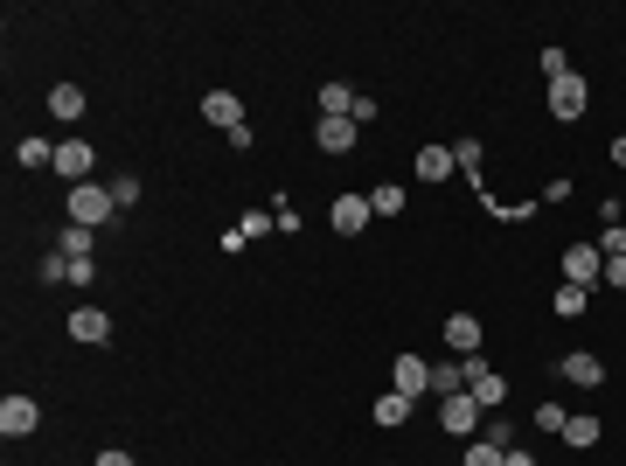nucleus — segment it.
<instances>
[{"label": "nucleus", "mask_w": 626, "mask_h": 466, "mask_svg": "<svg viewBox=\"0 0 626 466\" xmlns=\"http://www.w3.org/2000/svg\"><path fill=\"white\" fill-rule=\"evenodd\" d=\"M112 216H119L112 188H91V181H84V188H70V223H84V230H105Z\"/></svg>", "instance_id": "nucleus-1"}, {"label": "nucleus", "mask_w": 626, "mask_h": 466, "mask_svg": "<svg viewBox=\"0 0 626 466\" xmlns=\"http://www.w3.org/2000/svg\"><path fill=\"white\" fill-rule=\"evenodd\" d=\"M460 369H467V390H473L480 411H501V404H508V383L487 369V355H460Z\"/></svg>", "instance_id": "nucleus-2"}, {"label": "nucleus", "mask_w": 626, "mask_h": 466, "mask_svg": "<svg viewBox=\"0 0 626 466\" xmlns=\"http://www.w3.org/2000/svg\"><path fill=\"white\" fill-rule=\"evenodd\" d=\"M599 279H606V251L599 244H564V286H585L592 293Z\"/></svg>", "instance_id": "nucleus-3"}, {"label": "nucleus", "mask_w": 626, "mask_h": 466, "mask_svg": "<svg viewBox=\"0 0 626 466\" xmlns=\"http://www.w3.org/2000/svg\"><path fill=\"white\" fill-rule=\"evenodd\" d=\"M585 105H592V91H585V77H578V70L550 84V119H564V126H578V119H585Z\"/></svg>", "instance_id": "nucleus-4"}, {"label": "nucleus", "mask_w": 626, "mask_h": 466, "mask_svg": "<svg viewBox=\"0 0 626 466\" xmlns=\"http://www.w3.org/2000/svg\"><path fill=\"white\" fill-rule=\"evenodd\" d=\"M390 390L411 397V404L432 397V362H425V355H397V362H390Z\"/></svg>", "instance_id": "nucleus-5"}, {"label": "nucleus", "mask_w": 626, "mask_h": 466, "mask_svg": "<svg viewBox=\"0 0 626 466\" xmlns=\"http://www.w3.org/2000/svg\"><path fill=\"white\" fill-rule=\"evenodd\" d=\"M480 404H473V390H460V397H439V425H446V439H473L480 432Z\"/></svg>", "instance_id": "nucleus-6"}, {"label": "nucleus", "mask_w": 626, "mask_h": 466, "mask_svg": "<svg viewBox=\"0 0 626 466\" xmlns=\"http://www.w3.org/2000/svg\"><path fill=\"white\" fill-rule=\"evenodd\" d=\"M35 425H42V404H35V397H21V390L0 397V439H28Z\"/></svg>", "instance_id": "nucleus-7"}, {"label": "nucleus", "mask_w": 626, "mask_h": 466, "mask_svg": "<svg viewBox=\"0 0 626 466\" xmlns=\"http://www.w3.org/2000/svg\"><path fill=\"white\" fill-rule=\"evenodd\" d=\"M202 119H209L216 133H237V126H244V98H237V91H202Z\"/></svg>", "instance_id": "nucleus-8"}, {"label": "nucleus", "mask_w": 626, "mask_h": 466, "mask_svg": "<svg viewBox=\"0 0 626 466\" xmlns=\"http://www.w3.org/2000/svg\"><path fill=\"white\" fill-rule=\"evenodd\" d=\"M369 216H376V209H369V195H341V202L327 209L334 237H362V230H369Z\"/></svg>", "instance_id": "nucleus-9"}, {"label": "nucleus", "mask_w": 626, "mask_h": 466, "mask_svg": "<svg viewBox=\"0 0 626 466\" xmlns=\"http://www.w3.org/2000/svg\"><path fill=\"white\" fill-rule=\"evenodd\" d=\"M70 341H84V348L112 341V313L105 307H70Z\"/></svg>", "instance_id": "nucleus-10"}, {"label": "nucleus", "mask_w": 626, "mask_h": 466, "mask_svg": "<svg viewBox=\"0 0 626 466\" xmlns=\"http://www.w3.org/2000/svg\"><path fill=\"white\" fill-rule=\"evenodd\" d=\"M91 147H84V140H63V147H56V174H63V181H70V188H84V181H91Z\"/></svg>", "instance_id": "nucleus-11"}, {"label": "nucleus", "mask_w": 626, "mask_h": 466, "mask_svg": "<svg viewBox=\"0 0 626 466\" xmlns=\"http://www.w3.org/2000/svg\"><path fill=\"white\" fill-rule=\"evenodd\" d=\"M355 140H362L355 119H320V126H313V147H320V154H355Z\"/></svg>", "instance_id": "nucleus-12"}, {"label": "nucleus", "mask_w": 626, "mask_h": 466, "mask_svg": "<svg viewBox=\"0 0 626 466\" xmlns=\"http://www.w3.org/2000/svg\"><path fill=\"white\" fill-rule=\"evenodd\" d=\"M480 341H487V327H480L473 313H453V320H446V348H453V355H480Z\"/></svg>", "instance_id": "nucleus-13"}, {"label": "nucleus", "mask_w": 626, "mask_h": 466, "mask_svg": "<svg viewBox=\"0 0 626 466\" xmlns=\"http://www.w3.org/2000/svg\"><path fill=\"white\" fill-rule=\"evenodd\" d=\"M355 98H362V91H348L341 77H327V84H320V119H355Z\"/></svg>", "instance_id": "nucleus-14"}, {"label": "nucleus", "mask_w": 626, "mask_h": 466, "mask_svg": "<svg viewBox=\"0 0 626 466\" xmlns=\"http://www.w3.org/2000/svg\"><path fill=\"white\" fill-rule=\"evenodd\" d=\"M49 119L77 126V119H84V84H56V91H49Z\"/></svg>", "instance_id": "nucleus-15"}, {"label": "nucleus", "mask_w": 626, "mask_h": 466, "mask_svg": "<svg viewBox=\"0 0 626 466\" xmlns=\"http://www.w3.org/2000/svg\"><path fill=\"white\" fill-rule=\"evenodd\" d=\"M557 369H564L578 390H599V383H606V362H599V355H564Z\"/></svg>", "instance_id": "nucleus-16"}, {"label": "nucleus", "mask_w": 626, "mask_h": 466, "mask_svg": "<svg viewBox=\"0 0 626 466\" xmlns=\"http://www.w3.org/2000/svg\"><path fill=\"white\" fill-rule=\"evenodd\" d=\"M599 432H606V425H599V418H592V411H571V418H564V432H557V439H564V446H578V453H585V446H599Z\"/></svg>", "instance_id": "nucleus-17"}, {"label": "nucleus", "mask_w": 626, "mask_h": 466, "mask_svg": "<svg viewBox=\"0 0 626 466\" xmlns=\"http://www.w3.org/2000/svg\"><path fill=\"white\" fill-rule=\"evenodd\" d=\"M453 147H418V181H453Z\"/></svg>", "instance_id": "nucleus-18"}, {"label": "nucleus", "mask_w": 626, "mask_h": 466, "mask_svg": "<svg viewBox=\"0 0 626 466\" xmlns=\"http://www.w3.org/2000/svg\"><path fill=\"white\" fill-rule=\"evenodd\" d=\"M467 390V369H460V355L453 362H432V397H460Z\"/></svg>", "instance_id": "nucleus-19"}, {"label": "nucleus", "mask_w": 626, "mask_h": 466, "mask_svg": "<svg viewBox=\"0 0 626 466\" xmlns=\"http://www.w3.org/2000/svg\"><path fill=\"white\" fill-rule=\"evenodd\" d=\"M585 307H592V293H585V286H557V300H550V313H557V320H578Z\"/></svg>", "instance_id": "nucleus-20"}, {"label": "nucleus", "mask_w": 626, "mask_h": 466, "mask_svg": "<svg viewBox=\"0 0 626 466\" xmlns=\"http://www.w3.org/2000/svg\"><path fill=\"white\" fill-rule=\"evenodd\" d=\"M14 160H21L28 174H42V167H56V147H49V140H21V147H14Z\"/></svg>", "instance_id": "nucleus-21"}, {"label": "nucleus", "mask_w": 626, "mask_h": 466, "mask_svg": "<svg viewBox=\"0 0 626 466\" xmlns=\"http://www.w3.org/2000/svg\"><path fill=\"white\" fill-rule=\"evenodd\" d=\"M369 209H376V216H404V188H397V181H376V188H369Z\"/></svg>", "instance_id": "nucleus-22"}, {"label": "nucleus", "mask_w": 626, "mask_h": 466, "mask_svg": "<svg viewBox=\"0 0 626 466\" xmlns=\"http://www.w3.org/2000/svg\"><path fill=\"white\" fill-rule=\"evenodd\" d=\"M411 411H418V404H411V397H397V390H390V397H376V425H390V432H397Z\"/></svg>", "instance_id": "nucleus-23"}, {"label": "nucleus", "mask_w": 626, "mask_h": 466, "mask_svg": "<svg viewBox=\"0 0 626 466\" xmlns=\"http://www.w3.org/2000/svg\"><path fill=\"white\" fill-rule=\"evenodd\" d=\"M460 466H508V446H487V439H467V460Z\"/></svg>", "instance_id": "nucleus-24"}, {"label": "nucleus", "mask_w": 626, "mask_h": 466, "mask_svg": "<svg viewBox=\"0 0 626 466\" xmlns=\"http://www.w3.org/2000/svg\"><path fill=\"white\" fill-rule=\"evenodd\" d=\"M91 244H98V230H84V223L63 230V258H91Z\"/></svg>", "instance_id": "nucleus-25"}, {"label": "nucleus", "mask_w": 626, "mask_h": 466, "mask_svg": "<svg viewBox=\"0 0 626 466\" xmlns=\"http://www.w3.org/2000/svg\"><path fill=\"white\" fill-rule=\"evenodd\" d=\"M480 160H487V147H480V140H460V147H453V167H460V174H473V181H480Z\"/></svg>", "instance_id": "nucleus-26"}, {"label": "nucleus", "mask_w": 626, "mask_h": 466, "mask_svg": "<svg viewBox=\"0 0 626 466\" xmlns=\"http://www.w3.org/2000/svg\"><path fill=\"white\" fill-rule=\"evenodd\" d=\"M237 230H244V244H251V237H265V230H272V209H244V223H237Z\"/></svg>", "instance_id": "nucleus-27"}, {"label": "nucleus", "mask_w": 626, "mask_h": 466, "mask_svg": "<svg viewBox=\"0 0 626 466\" xmlns=\"http://www.w3.org/2000/svg\"><path fill=\"white\" fill-rule=\"evenodd\" d=\"M543 77H550V84L571 77V56H564V49H543Z\"/></svg>", "instance_id": "nucleus-28"}, {"label": "nucleus", "mask_w": 626, "mask_h": 466, "mask_svg": "<svg viewBox=\"0 0 626 466\" xmlns=\"http://www.w3.org/2000/svg\"><path fill=\"white\" fill-rule=\"evenodd\" d=\"M112 202H119V216H126V209L140 202V181H133V174H126V181H112Z\"/></svg>", "instance_id": "nucleus-29"}, {"label": "nucleus", "mask_w": 626, "mask_h": 466, "mask_svg": "<svg viewBox=\"0 0 626 466\" xmlns=\"http://www.w3.org/2000/svg\"><path fill=\"white\" fill-rule=\"evenodd\" d=\"M564 418H571L564 404H536V425H543V432H564Z\"/></svg>", "instance_id": "nucleus-30"}, {"label": "nucleus", "mask_w": 626, "mask_h": 466, "mask_svg": "<svg viewBox=\"0 0 626 466\" xmlns=\"http://www.w3.org/2000/svg\"><path fill=\"white\" fill-rule=\"evenodd\" d=\"M599 286H613V293H626V251H620V258H606V279H599Z\"/></svg>", "instance_id": "nucleus-31"}, {"label": "nucleus", "mask_w": 626, "mask_h": 466, "mask_svg": "<svg viewBox=\"0 0 626 466\" xmlns=\"http://www.w3.org/2000/svg\"><path fill=\"white\" fill-rule=\"evenodd\" d=\"M42 279H49V286H56V279H70V258H63V251H49V258H42Z\"/></svg>", "instance_id": "nucleus-32"}, {"label": "nucleus", "mask_w": 626, "mask_h": 466, "mask_svg": "<svg viewBox=\"0 0 626 466\" xmlns=\"http://www.w3.org/2000/svg\"><path fill=\"white\" fill-rule=\"evenodd\" d=\"M91 279H98V265H91V258H70V286H77V293H84V286H91Z\"/></svg>", "instance_id": "nucleus-33"}, {"label": "nucleus", "mask_w": 626, "mask_h": 466, "mask_svg": "<svg viewBox=\"0 0 626 466\" xmlns=\"http://www.w3.org/2000/svg\"><path fill=\"white\" fill-rule=\"evenodd\" d=\"M91 466H133V453H119V446H105V453H98Z\"/></svg>", "instance_id": "nucleus-34"}, {"label": "nucleus", "mask_w": 626, "mask_h": 466, "mask_svg": "<svg viewBox=\"0 0 626 466\" xmlns=\"http://www.w3.org/2000/svg\"><path fill=\"white\" fill-rule=\"evenodd\" d=\"M508 466H536V453H522V446H508Z\"/></svg>", "instance_id": "nucleus-35"}, {"label": "nucleus", "mask_w": 626, "mask_h": 466, "mask_svg": "<svg viewBox=\"0 0 626 466\" xmlns=\"http://www.w3.org/2000/svg\"><path fill=\"white\" fill-rule=\"evenodd\" d=\"M613 167H626V133H620V140H613Z\"/></svg>", "instance_id": "nucleus-36"}]
</instances>
